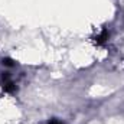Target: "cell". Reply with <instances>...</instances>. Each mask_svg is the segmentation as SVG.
<instances>
[{"label": "cell", "mask_w": 124, "mask_h": 124, "mask_svg": "<svg viewBox=\"0 0 124 124\" xmlns=\"http://www.w3.org/2000/svg\"><path fill=\"white\" fill-rule=\"evenodd\" d=\"M107 39H108V32H107V31H102V32H101V35H98V36L95 38L97 43H102V42H105Z\"/></svg>", "instance_id": "6da1fadb"}, {"label": "cell", "mask_w": 124, "mask_h": 124, "mask_svg": "<svg viewBox=\"0 0 124 124\" xmlns=\"http://www.w3.org/2000/svg\"><path fill=\"white\" fill-rule=\"evenodd\" d=\"M3 88H4L7 93L15 91V85H13V82H12V81H6V82H4V85H3Z\"/></svg>", "instance_id": "7a4b0ae2"}, {"label": "cell", "mask_w": 124, "mask_h": 124, "mask_svg": "<svg viewBox=\"0 0 124 124\" xmlns=\"http://www.w3.org/2000/svg\"><path fill=\"white\" fill-rule=\"evenodd\" d=\"M3 65H6V66H13L15 63H13V61H12L10 58H4V59H3Z\"/></svg>", "instance_id": "3957f363"}, {"label": "cell", "mask_w": 124, "mask_h": 124, "mask_svg": "<svg viewBox=\"0 0 124 124\" xmlns=\"http://www.w3.org/2000/svg\"><path fill=\"white\" fill-rule=\"evenodd\" d=\"M49 124H61V123H59V121H56V120H51Z\"/></svg>", "instance_id": "277c9868"}]
</instances>
